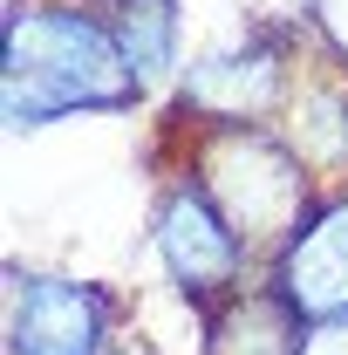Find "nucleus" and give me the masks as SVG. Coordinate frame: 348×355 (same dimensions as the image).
<instances>
[{"instance_id": "9d476101", "label": "nucleus", "mask_w": 348, "mask_h": 355, "mask_svg": "<svg viewBox=\"0 0 348 355\" xmlns=\"http://www.w3.org/2000/svg\"><path fill=\"white\" fill-rule=\"evenodd\" d=\"M301 355H348V314H342V321H314Z\"/></svg>"}, {"instance_id": "39448f33", "label": "nucleus", "mask_w": 348, "mask_h": 355, "mask_svg": "<svg viewBox=\"0 0 348 355\" xmlns=\"http://www.w3.org/2000/svg\"><path fill=\"white\" fill-rule=\"evenodd\" d=\"M150 246H157V260L171 273V287L184 301H225L232 287H239V273H246V239L225 225L212 198H205V184L198 178H177L171 191L157 198V212H150Z\"/></svg>"}, {"instance_id": "f257e3e1", "label": "nucleus", "mask_w": 348, "mask_h": 355, "mask_svg": "<svg viewBox=\"0 0 348 355\" xmlns=\"http://www.w3.org/2000/svg\"><path fill=\"white\" fill-rule=\"evenodd\" d=\"M143 83L103 14L76 0H14L0 28V103L7 130H42L82 110H137Z\"/></svg>"}, {"instance_id": "20e7f679", "label": "nucleus", "mask_w": 348, "mask_h": 355, "mask_svg": "<svg viewBox=\"0 0 348 355\" xmlns=\"http://www.w3.org/2000/svg\"><path fill=\"white\" fill-rule=\"evenodd\" d=\"M116 294L69 273L7 266V355H110Z\"/></svg>"}, {"instance_id": "9b49d317", "label": "nucleus", "mask_w": 348, "mask_h": 355, "mask_svg": "<svg viewBox=\"0 0 348 355\" xmlns=\"http://www.w3.org/2000/svg\"><path fill=\"white\" fill-rule=\"evenodd\" d=\"M110 355H137V349H110Z\"/></svg>"}, {"instance_id": "0eeeda50", "label": "nucleus", "mask_w": 348, "mask_h": 355, "mask_svg": "<svg viewBox=\"0 0 348 355\" xmlns=\"http://www.w3.org/2000/svg\"><path fill=\"white\" fill-rule=\"evenodd\" d=\"M307 321L273 280L266 287H232L225 301L205 308V355H301Z\"/></svg>"}, {"instance_id": "6e6552de", "label": "nucleus", "mask_w": 348, "mask_h": 355, "mask_svg": "<svg viewBox=\"0 0 348 355\" xmlns=\"http://www.w3.org/2000/svg\"><path fill=\"white\" fill-rule=\"evenodd\" d=\"M110 28H116L123 62H130V76H137L143 89L164 83V76L177 69V35H184V21H177V0H116Z\"/></svg>"}, {"instance_id": "1a4fd4ad", "label": "nucleus", "mask_w": 348, "mask_h": 355, "mask_svg": "<svg viewBox=\"0 0 348 355\" xmlns=\"http://www.w3.org/2000/svg\"><path fill=\"white\" fill-rule=\"evenodd\" d=\"M307 14H314V28H321L328 55L348 69V0H307Z\"/></svg>"}, {"instance_id": "7ed1b4c3", "label": "nucleus", "mask_w": 348, "mask_h": 355, "mask_svg": "<svg viewBox=\"0 0 348 355\" xmlns=\"http://www.w3.org/2000/svg\"><path fill=\"white\" fill-rule=\"evenodd\" d=\"M287 42L294 28H246L239 42L212 48L184 69V116L191 123H266L287 116L301 76L287 69Z\"/></svg>"}, {"instance_id": "f03ea898", "label": "nucleus", "mask_w": 348, "mask_h": 355, "mask_svg": "<svg viewBox=\"0 0 348 355\" xmlns=\"http://www.w3.org/2000/svg\"><path fill=\"white\" fill-rule=\"evenodd\" d=\"M191 178L225 212V225L246 239V253H280L321 205L314 191L321 171L266 123H198Z\"/></svg>"}, {"instance_id": "423d86ee", "label": "nucleus", "mask_w": 348, "mask_h": 355, "mask_svg": "<svg viewBox=\"0 0 348 355\" xmlns=\"http://www.w3.org/2000/svg\"><path fill=\"white\" fill-rule=\"evenodd\" d=\"M273 287L307 321H342L348 314V184L314 205V219L273 253Z\"/></svg>"}]
</instances>
